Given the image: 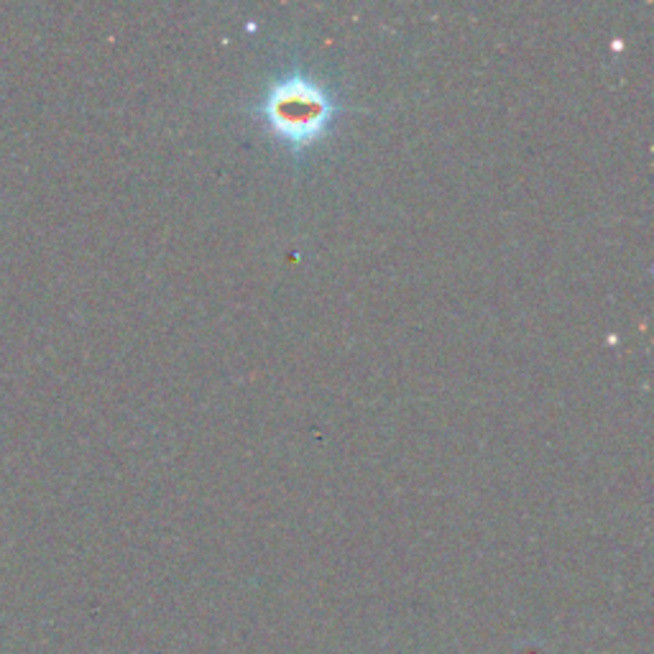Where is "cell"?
Masks as SVG:
<instances>
[{
	"mask_svg": "<svg viewBox=\"0 0 654 654\" xmlns=\"http://www.w3.org/2000/svg\"><path fill=\"white\" fill-rule=\"evenodd\" d=\"M251 113L259 118L274 141L299 157L333 131L343 106L333 87L303 70H294L276 77L263 90Z\"/></svg>",
	"mask_w": 654,
	"mask_h": 654,
	"instance_id": "obj_1",
	"label": "cell"
}]
</instances>
